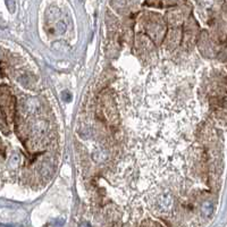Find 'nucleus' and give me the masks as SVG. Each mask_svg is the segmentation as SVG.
I'll return each instance as SVG.
<instances>
[{"mask_svg":"<svg viewBox=\"0 0 227 227\" xmlns=\"http://www.w3.org/2000/svg\"><path fill=\"white\" fill-rule=\"evenodd\" d=\"M201 211H202L205 217H209L212 214V211H214V205H212V203L209 202V201H205L202 205V207H201Z\"/></svg>","mask_w":227,"mask_h":227,"instance_id":"nucleus-1","label":"nucleus"},{"mask_svg":"<svg viewBox=\"0 0 227 227\" xmlns=\"http://www.w3.org/2000/svg\"><path fill=\"white\" fill-rule=\"evenodd\" d=\"M80 227H91V226L87 224V223H82V224L80 225Z\"/></svg>","mask_w":227,"mask_h":227,"instance_id":"nucleus-2","label":"nucleus"}]
</instances>
